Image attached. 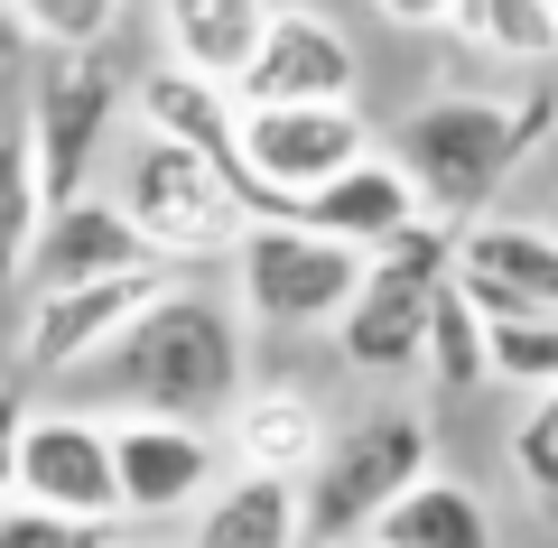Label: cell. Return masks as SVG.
Wrapping results in <instances>:
<instances>
[{
	"label": "cell",
	"instance_id": "6da1fadb",
	"mask_svg": "<svg viewBox=\"0 0 558 548\" xmlns=\"http://www.w3.org/2000/svg\"><path fill=\"white\" fill-rule=\"evenodd\" d=\"M558 131V84H512V94H438L418 102L381 149L410 168L428 223H484L494 196L521 176V158Z\"/></svg>",
	"mask_w": 558,
	"mask_h": 548
},
{
	"label": "cell",
	"instance_id": "7a4b0ae2",
	"mask_svg": "<svg viewBox=\"0 0 558 548\" xmlns=\"http://www.w3.org/2000/svg\"><path fill=\"white\" fill-rule=\"evenodd\" d=\"M94 373H102V391H112L121 410H140V418H196V428H215V418L252 391V326H242L233 297L178 279Z\"/></svg>",
	"mask_w": 558,
	"mask_h": 548
},
{
	"label": "cell",
	"instance_id": "3957f363",
	"mask_svg": "<svg viewBox=\"0 0 558 548\" xmlns=\"http://www.w3.org/2000/svg\"><path fill=\"white\" fill-rule=\"evenodd\" d=\"M112 205L131 215V233L149 242V252L168 260V270H233L242 233H252V205H242V186L215 168V158L196 149H168V139H131V158H121V186Z\"/></svg>",
	"mask_w": 558,
	"mask_h": 548
},
{
	"label": "cell",
	"instance_id": "277c9868",
	"mask_svg": "<svg viewBox=\"0 0 558 548\" xmlns=\"http://www.w3.org/2000/svg\"><path fill=\"white\" fill-rule=\"evenodd\" d=\"M418 474H438V437L418 410H363L326 437V455L307 465V539L354 548Z\"/></svg>",
	"mask_w": 558,
	"mask_h": 548
},
{
	"label": "cell",
	"instance_id": "5b68a950",
	"mask_svg": "<svg viewBox=\"0 0 558 548\" xmlns=\"http://www.w3.org/2000/svg\"><path fill=\"white\" fill-rule=\"evenodd\" d=\"M363 102H260L242 112V205L252 223H289L317 186H336L354 158H373Z\"/></svg>",
	"mask_w": 558,
	"mask_h": 548
},
{
	"label": "cell",
	"instance_id": "8992f818",
	"mask_svg": "<svg viewBox=\"0 0 558 548\" xmlns=\"http://www.w3.org/2000/svg\"><path fill=\"white\" fill-rule=\"evenodd\" d=\"M373 252L336 233H307V223H252L233 252V307L242 326H270V334H307V326H336L354 307Z\"/></svg>",
	"mask_w": 558,
	"mask_h": 548
},
{
	"label": "cell",
	"instance_id": "52a82bcc",
	"mask_svg": "<svg viewBox=\"0 0 558 548\" xmlns=\"http://www.w3.org/2000/svg\"><path fill=\"white\" fill-rule=\"evenodd\" d=\"M457 279V223H418V233H400L391 252H373V270H363L354 307L336 316V353L354 363V373H410L418 344H428V316H438V289Z\"/></svg>",
	"mask_w": 558,
	"mask_h": 548
},
{
	"label": "cell",
	"instance_id": "ba28073f",
	"mask_svg": "<svg viewBox=\"0 0 558 548\" xmlns=\"http://www.w3.org/2000/svg\"><path fill=\"white\" fill-rule=\"evenodd\" d=\"M121 75L94 57H38L28 75V102H20V131H28V158H38V186H47V215L75 196H94V168L112 149V121H121Z\"/></svg>",
	"mask_w": 558,
	"mask_h": 548
},
{
	"label": "cell",
	"instance_id": "9c48e42d",
	"mask_svg": "<svg viewBox=\"0 0 558 548\" xmlns=\"http://www.w3.org/2000/svg\"><path fill=\"white\" fill-rule=\"evenodd\" d=\"M178 289V270H131V279H94V289H47L20 307V373L57 381V373H94L102 353L140 326Z\"/></svg>",
	"mask_w": 558,
	"mask_h": 548
},
{
	"label": "cell",
	"instance_id": "30bf717a",
	"mask_svg": "<svg viewBox=\"0 0 558 548\" xmlns=\"http://www.w3.org/2000/svg\"><path fill=\"white\" fill-rule=\"evenodd\" d=\"M112 474H121V521L159 529V521H196V502L223 484V437L196 418H112Z\"/></svg>",
	"mask_w": 558,
	"mask_h": 548
},
{
	"label": "cell",
	"instance_id": "8fae6325",
	"mask_svg": "<svg viewBox=\"0 0 558 548\" xmlns=\"http://www.w3.org/2000/svg\"><path fill=\"white\" fill-rule=\"evenodd\" d=\"M10 502L65 511V521L121 529V474H112V418L94 410H28L20 428V492Z\"/></svg>",
	"mask_w": 558,
	"mask_h": 548
},
{
	"label": "cell",
	"instance_id": "7c38bea8",
	"mask_svg": "<svg viewBox=\"0 0 558 548\" xmlns=\"http://www.w3.org/2000/svg\"><path fill=\"white\" fill-rule=\"evenodd\" d=\"M233 94H242V112H260V102H354L363 94V57H354V38H344L326 10L279 0L270 38H260V57L242 65Z\"/></svg>",
	"mask_w": 558,
	"mask_h": 548
},
{
	"label": "cell",
	"instance_id": "4fadbf2b",
	"mask_svg": "<svg viewBox=\"0 0 558 548\" xmlns=\"http://www.w3.org/2000/svg\"><path fill=\"white\" fill-rule=\"evenodd\" d=\"M457 289L494 326L512 316H558V233L539 215H484L457 233Z\"/></svg>",
	"mask_w": 558,
	"mask_h": 548
},
{
	"label": "cell",
	"instance_id": "5bb4252c",
	"mask_svg": "<svg viewBox=\"0 0 558 548\" xmlns=\"http://www.w3.org/2000/svg\"><path fill=\"white\" fill-rule=\"evenodd\" d=\"M131 270H168L149 242L131 233V215H121L112 196H75L57 205V215L38 223V252H28V297L47 289H94V279H131Z\"/></svg>",
	"mask_w": 558,
	"mask_h": 548
},
{
	"label": "cell",
	"instance_id": "9a60e30c",
	"mask_svg": "<svg viewBox=\"0 0 558 548\" xmlns=\"http://www.w3.org/2000/svg\"><path fill=\"white\" fill-rule=\"evenodd\" d=\"M131 121H140V139L196 149L242 186V94L233 84H205V75H186V65L159 57L149 75H131Z\"/></svg>",
	"mask_w": 558,
	"mask_h": 548
},
{
	"label": "cell",
	"instance_id": "2e32d148",
	"mask_svg": "<svg viewBox=\"0 0 558 548\" xmlns=\"http://www.w3.org/2000/svg\"><path fill=\"white\" fill-rule=\"evenodd\" d=\"M326 437H336V418H326V400L307 391V381H252V391L223 410V455H233L242 474H299L326 455Z\"/></svg>",
	"mask_w": 558,
	"mask_h": 548
},
{
	"label": "cell",
	"instance_id": "e0dca14e",
	"mask_svg": "<svg viewBox=\"0 0 558 548\" xmlns=\"http://www.w3.org/2000/svg\"><path fill=\"white\" fill-rule=\"evenodd\" d=\"M289 223H307V233H336V242H354V252H391L400 233H418V223H428V205H418L410 168H400L391 149H373V158H354L336 186H317V196H307Z\"/></svg>",
	"mask_w": 558,
	"mask_h": 548
},
{
	"label": "cell",
	"instance_id": "ac0fdd59",
	"mask_svg": "<svg viewBox=\"0 0 558 548\" xmlns=\"http://www.w3.org/2000/svg\"><path fill=\"white\" fill-rule=\"evenodd\" d=\"M186 548H317L307 539V484L299 474H223L196 502Z\"/></svg>",
	"mask_w": 558,
	"mask_h": 548
},
{
	"label": "cell",
	"instance_id": "d6986e66",
	"mask_svg": "<svg viewBox=\"0 0 558 548\" xmlns=\"http://www.w3.org/2000/svg\"><path fill=\"white\" fill-rule=\"evenodd\" d=\"M279 0H159V57L205 84H242Z\"/></svg>",
	"mask_w": 558,
	"mask_h": 548
},
{
	"label": "cell",
	"instance_id": "ffe728a7",
	"mask_svg": "<svg viewBox=\"0 0 558 548\" xmlns=\"http://www.w3.org/2000/svg\"><path fill=\"white\" fill-rule=\"evenodd\" d=\"M363 539L373 548H502V521L484 502V484H465V474L438 465V474H418Z\"/></svg>",
	"mask_w": 558,
	"mask_h": 548
},
{
	"label": "cell",
	"instance_id": "44dd1931",
	"mask_svg": "<svg viewBox=\"0 0 558 548\" xmlns=\"http://www.w3.org/2000/svg\"><path fill=\"white\" fill-rule=\"evenodd\" d=\"M447 38H457L465 57H484V65H521V75H539V65L558 57V10H549V0H457Z\"/></svg>",
	"mask_w": 558,
	"mask_h": 548
},
{
	"label": "cell",
	"instance_id": "7402d4cb",
	"mask_svg": "<svg viewBox=\"0 0 558 548\" xmlns=\"http://www.w3.org/2000/svg\"><path fill=\"white\" fill-rule=\"evenodd\" d=\"M418 373L438 391H494V316L447 279L438 289V316H428V344H418Z\"/></svg>",
	"mask_w": 558,
	"mask_h": 548
},
{
	"label": "cell",
	"instance_id": "603a6c76",
	"mask_svg": "<svg viewBox=\"0 0 558 548\" xmlns=\"http://www.w3.org/2000/svg\"><path fill=\"white\" fill-rule=\"evenodd\" d=\"M10 10H20L38 57H94V47L121 38V10L131 0H10Z\"/></svg>",
	"mask_w": 558,
	"mask_h": 548
},
{
	"label": "cell",
	"instance_id": "cb8c5ba5",
	"mask_svg": "<svg viewBox=\"0 0 558 548\" xmlns=\"http://www.w3.org/2000/svg\"><path fill=\"white\" fill-rule=\"evenodd\" d=\"M494 381L502 391H558V316H512L494 326Z\"/></svg>",
	"mask_w": 558,
	"mask_h": 548
},
{
	"label": "cell",
	"instance_id": "d4e9b609",
	"mask_svg": "<svg viewBox=\"0 0 558 548\" xmlns=\"http://www.w3.org/2000/svg\"><path fill=\"white\" fill-rule=\"evenodd\" d=\"M512 484L558 511V391H539L531 410L512 418Z\"/></svg>",
	"mask_w": 558,
	"mask_h": 548
},
{
	"label": "cell",
	"instance_id": "484cf974",
	"mask_svg": "<svg viewBox=\"0 0 558 548\" xmlns=\"http://www.w3.org/2000/svg\"><path fill=\"white\" fill-rule=\"evenodd\" d=\"M0 548H112L102 521H65V511L38 502H0Z\"/></svg>",
	"mask_w": 558,
	"mask_h": 548
},
{
	"label": "cell",
	"instance_id": "4316f807",
	"mask_svg": "<svg viewBox=\"0 0 558 548\" xmlns=\"http://www.w3.org/2000/svg\"><path fill=\"white\" fill-rule=\"evenodd\" d=\"M38 75V47H28V28H20V10L0 0V102H20V84Z\"/></svg>",
	"mask_w": 558,
	"mask_h": 548
},
{
	"label": "cell",
	"instance_id": "83f0119b",
	"mask_svg": "<svg viewBox=\"0 0 558 548\" xmlns=\"http://www.w3.org/2000/svg\"><path fill=\"white\" fill-rule=\"evenodd\" d=\"M20 428H28V400L20 381H0V502L20 492Z\"/></svg>",
	"mask_w": 558,
	"mask_h": 548
},
{
	"label": "cell",
	"instance_id": "f1b7e54d",
	"mask_svg": "<svg viewBox=\"0 0 558 548\" xmlns=\"http://www.w3.org/2000/svg\"><path fill=\"white\" fill-rule=\"evenodd\" d=\"M381 28H410V38H428V28H447L457 20V0H363Z\"/></svg>",
	"mask_w": 558,
	"mask_h": 548
},
{
	"label": "cell",
	"instance_id": "f546056e",
	"mask_svg": "<svg viewBox=\"0 0 558 548\" xmlns=\"http://www.w3.org/2000/svg\"><path fill=\"white\" fill-rule=\"evenodd\" d=\"M112 548H159V539H149V529H112Z\"/></svg>",
	"mask_w": 558,
	"mask_h": 548
},
{
	"label": "cell",
	"instance_id": "4dcf8cb0",
	"mask_svg": "<svg viewBox=\"0 0 558 548\" xmlns=\"http://www.w3.org/2000/svg\"><path fill=\"white\" fill-rule=\"evenodd\" d=\"M10 121H20V102H0V131H10Z\"/></svg>",
	"mask_w": 558,
	"mask_h": 548
},
{
	"label": "cell",
	"instance_id": "1f68e13d",
	"mask_svg": "<svg viewBox=\"0 0 558 548\" xmlns=\"http://www.w3.org/2000/svg\"><path fill=\"white\" fill-rule=\"evenodd\" d=\"M549 233H558V205H549Z\"/></svg>",
	"mask_w": 558,
	"mask_h": 548
},
{
	"label": "cell",
	"instance_id": "d6a6232c",
	"mask_svg": "<svg viewBox=\"0 0 558 548\" xmlns=\"http://www.w3.org/2000/svg\"><path fill=\"white\" fill-rule=\"evenodd\" d=\"M354 548H373V539H354Z\"/></svg>",
	"mask_w": 558,
	"mask_h": 548
},
{
	"label": "cell",
	"instance_id": "836d02e7",
	"mask_svg": "<svg viewBox=\"0 0 558 548\" xmlns=\"http://www.w3.org/2000/svg\"><path fill=\"white\" fill-rule=\"evenodd\" d=\"M549 10H558V0H549Z\"/></svg>",
	"mask_w": 558,
	"mask_h": 548
}]
</instances>
